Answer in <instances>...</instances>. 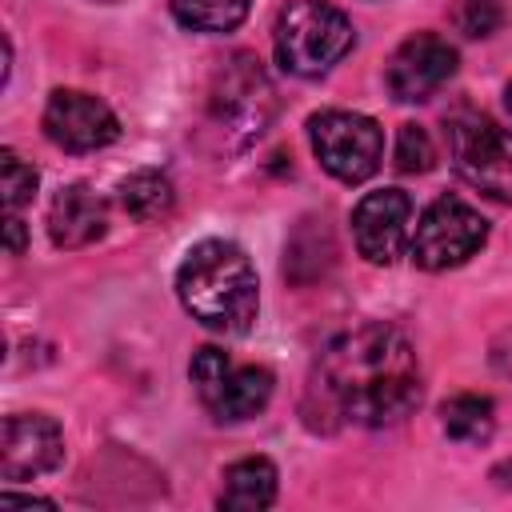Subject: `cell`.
<instances>
[{
    "label": "cell",
    "mask_w": 512,
    "mask_h": 512,
    "mask_svg": "<svg viewBox=\"0 0 512 512\" xmlns=\"http://www.w3.org/2000/svg\"><path fill=\"white\" fill-rule=\"evenodd\" d=\"M420 404V360L392 324H360L324 344L304 392L312 428H384Z\"/></svg>",
    "instance_id": "obj_1"
},
{
    "label": "cell",
    "mask_w": 512,
    "mask_h": 512,
    "mask_svg": "<svg viewBox=\"0 0 512 512\" xmlns=\"http://www.w3.org/2000/svg\"><path fill=\"white\" fill-rule=\"evenodd\" d=\"M176 296L212 332L244 336L256 324L260 284L256 268L232 240H200L176 268Z\"/></svg>",
    "instance_id": "obj_2"
},
{
    "label": "cell",
    "mask_w": 512,
    "mask_h": 512,
    "mask_svg": "<svg viewBox=\"0 0 512 512\" xmlns=\"http://www.w3.org/2000/svg\"><path fill=\"white\" fill-rule=\"evenodd\" d=\"M272 44H276V60L284 72L324 76L332 64H340L352 52L356 28L340 8L324 0H292L276 16Z\"/></svg>",
    "instance_id": "obj_3"
},
{
    "label": "cell",
    "mask_w": 512,
    "mask_h": 512,
    "mask_svg": "<svg viewBox=\"0 0 512 512\" xmlns=\"http://www.w3.org/2000/svg\"><path fill=\"white\" fill-rule=\"evenodd\" d=\"M272 112H276V92L260 60L248 52L228 56L208 88V120L216 124V132L232 148H244L268 128Z\"/></svg>",
    "instance_id": "obj_4"
},
{
    "label": "cell",
    "mask_w": 512,
    "mask_h": 512,
    "mask_svg": "<svg viewBox=\"0 0 512 512\" xmlns=\"http://www.w3.org/2000/svg\"><path fill=\"white\" fill-rule=\"evenodd\" d=\"M188 376L200 404L224 424H240L256 416L272 400V384H276V376L264 364H236L220 348H200L188 364Z\"/></svg>",
    "instance_id": "obj_5"
},
{
    "label": "cell",
    "mask_w": 512,
    "mask_h": 512,
    "mask_svg": "<svg viewBox=\"0 0 512 512\" xmlns=\"http://www.w3.org/2000/svg\"><path fill=\"white\" fill-rule=\"evenodd\" d=\"M448 152L464 184L488 200L512 204V136L480 112L448 116Z\"/></svg>",
    "instance_id": "obj_6"
},
{
    "label": "cell",
    "mask_w": 512,
    "mask_h": 512,
    "mask_svg": "<svg viewBox=\"0 0 512 512\" xmlns=\"http://www.w3.org/2000/svg\"><path fill=\"white\" fill-rule=\"evenodd\" d=\"M312 152L324 172H332L344 184H360L380 168L384 156V132L372 116L348 112V108H328L308 120Z\"/></svg>",
    "instance_id": "obj_7"
},
{
    "label": "cell",
    "mask_w": 512,
    "mask_h": 512,
    "mask_svg": "<svg viewBox=\"0 0 512 512\" xmlns=\"http://www.w3.org/2000/svg\"><path fill=\"white\" fill-rule=\"evenodd\" d=\"M484 240H488V220L460 196H440L424 208L412 232V260L424 272H444L476 256Z\"/></svg>",
    "instance_id": "obj_8"
},
{
    "label": "cell",
    "mask_w": 512,
    "mask_h": 512,
    "mask_svg": "<svg viewBox=\"0 0 512 512\" xmlns=\"http://www.w3.org/2000/svg\"><path fill=\"white\" fill-rule=\"evenodd\" d=\"M44 132L64 152H96L120 136L116 112L80 88H56L44 104Z\"/></svg>",
    "instance_id": "obj_9"
},
{
    "label": "cell",
    "mask_w": 512,
    "mask_h": 512,
    "mask_svg": "<svg viewBox=\"0 0 512 512\" xmlns=\"http://www.w3.org/2000/svg\"><path fill=\"white\" fill-rule=\"evenodd\" d=\"M452 76H456V48L436 32L408 36L384 68L388 92L404 104H420V100L436 96Z\"/></svg>",
    "instance_id": "obj_10"
},
{
    "label": "cell",
    "mask_w": 512,
    "mask_h": 512,
    "mask_svg": "<svg viewBox=\"0 0 512 512\" xmlns=\"http://www.w3.org/2000/svg\"><path fill=\"white\" fill-rule=\"evenodd\" d=\"M64 460V432L52 416L44 412H16L4 420V440H0V476L8 484L36 480Z\"/></svg>",
    "instance_id": "obj_11"
},
{
    "label": "cell",
    "mask_w": 512,
    "mask_h": 512,
    "mask_svg": "<svg viewBox=\"0 0 512 512\" xmlns=\"http://www.w3.org/2000/svg\"><path fill=\"white\" fill-rule=\"evenodd\" d=\"M412 200L400 188H376L352 208V236L368 264H392L408 240Z\"/></svg>",
    "instance_id": "obj_12"
},
{
    "label": "cell",
    "mask_w": 512,
    "mask_h": 512,
    "mask_svg": "<svg viewBox=\"0 0 512 512\" xmlns=\"http://www.w3.org/2000/svg\"><path fill=\"white\" fill-rule=\"evenodd\" d=\"M108 228V208L88 184H64L48 208V236L56 248H84Z\"/></svg>",
    "instance_id": "obj_13"
},
{
    "label": "cell",
    "mask_w": 512,
    "mask_h": 512,
    "mask_svg": "<svg viewBox=\"0 0 512 512\" xmlns=\"http://www.w3.org/2000/svg\"><path fill=\"white\" fill-rule=\"evenodd\" d=\"M276 464L268 456H244L224 468V488L216 496L220 508L228 512H260L272 508L276 500Z\"/></svg>",
    "instance_id": "obj_14"
},
{
    "label": "cell",
    "mask_w": 512,
    "mask_h": 512,
    "mask_svg": "<svg viewBox=\"0 0 512 512\" xmlns=\"http://www.w3.org/2000/svg\"><path fill=\"white\" fill-rule=\"evenodd\" d=\"M172 204H176V188L156 168H140V172H132V176L120 180V208L132 220H140V224L164 220L172 212Z\"/></svg>",
    "instance_id": "obj_15"
},
{
    "label": "cell",
    "mask_w": 512,
    "mask_h": 512,
    "mask_svg": "<svg viewBox=\"0 0 512 512\" xmlns=\"http://www.w3.org/2000/svg\"><path fill=\"white\" fill-rule=\"evenodd\" d=\"M440 424H444L448 440H456V444H484L496 428V408L488 396L460 392L440 404Z\"/></svg>",
    "instance_id": "obj_16"
},
{
    "label": "cell",
    "mask_w": 512,
    "mask_h": 512,
    "mask_svg": "<svg viewBox=\"0 0 512 512\" xmlns=\"http://www.w3.org/2000/svg\"><path fill=\"white\" fill-rule=\"evenodd\" d=\"M168 8L192 32H232L244 24L252 0H168Z\"/></svg>",
    "instance_id": "obj_17"
},
{
    "label": "cell",
    "mask_w": 512,
    "mask_h": 512,
    "mask_svg": "<svg viewBox=\"0 0 512 512\" xmlns=\"http://www.w3.org/2000/svg\"><path fill=\"white\" fill-rule=\"evenodd\" d=\"M0 180H4V208H8V216H16L36 196V168L24 164L12 148H4L0 152Z\"/></svg>",
    "instance_id": "obj_18"
},
{
    "label": "cell",
    "mask_w": 512,
    "mask_h": 512,
    "mask_svg": "<svg viewBox=\"0 0 512 512\" xmlns=\"http://www.w3.org/2000/svg\"><path fill=\"white\" fill-rule=\"evenodd\" d=\"M396 168L400 172H428L436 164V148L420 124H400L396 128Z\"/></svg>",
    "instance_id": "obj_19"
},
{
    "label": "cell",
    "mask_w": 512,
    "mask_h": 512,
    "mask_svg": "<svg viewBox=\"0 0 512 512\" xmlns=\"http://www.w3.org/2000/svg\"><path fill=\"white\" fill-rule=\"evenodd\" d=\"M456 24L464 36H488L500 24V0H460Z\"/></svg>",
    "instance_id": "obj_20"
},
{
    "label": "cell",
    "mask_w": 512,
    "mask_h": 512,
    "mask_svg": "<svg viewBox=\"0 0 512 512\" xmlns=\"http://www.w3.org/2000/svg\"><path fill=\"white\" fill-rule=\"evenodd\" d=\"M492 368L512 380V328L496 336V344H492Z\"/></svg>",
    "instance_id": "obj_21"
},
{
    "label": "cell",
    "mask_w": 512,
    "mask_h": 512,
    "mask_svg": "<svg viewBox=\"0 0 512 512\" xmlns=\"http://www.w3.org/2000/svg\"><path fill=\"white\" fill-rule=\"evenodd\" d=\"M4 232H8V252L20 256V252H24V224H20V216H8Z\"/></svg>",
    "instance_id": "obj_22"
},
{
    "label": "cell",
    "mask_w": 512,
    "mask_h": 512,
    "mask_svg": "<svg viewBox=\"0 0 512 512\" xmlns=\"http://www.w3.org/2000/svg\"><path fill=\"white\" fill-rule=\"evenodd\" d=\"M492 480H496L500 488H512V460H500V464L492 468Z\"/></svg>",
    "instance_id": "obj_23"
},
{
    "label": "cell",
    "mask_w": 512,
    "mask_h": 512,
    "mask_svg": "<svg viewBox=\"0 0 512 512\" xmlns=\"http://www.w3.org/2000/svg\"><path fill=\"white\" fill-rule=\"evenodd\" d=\"M504 104H508V112H512V84L504 88Z\"/></svg>",
    "instance_id": "obj_24"
},
{
    "label": "cell",
    "mask_w": 512,
    "mask_h": 512,
    "mask_svg": "<svg viewBox=\"0 0 512 512\" xmlns=\"http://www.w3.org/2000/svg\"><path fill=\"white\" fill-rule=\"evenodd\" d=\"M96 4H116V0H96Z\"/></svg>",
    "instance_id": "obj_25"
}]
</instances>
